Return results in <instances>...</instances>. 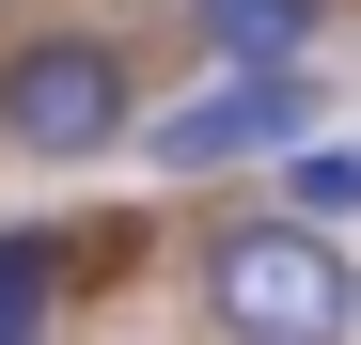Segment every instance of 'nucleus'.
<instances>
[{
	"mask_svg": "<svg viewBox=\"0 0 361 345\" xmlns=\"http://www.w3.org/2000/svg\"><path fill=\"white\" fill-rule=\"evenodd\" d=\"M0 345H32V330H0Z\"/></svg>",
	"mask_w": 361,
	"mask_h": 345,
	"instance_id": "7",
	"label": "nucleus"
},
{
	"mask_svg": "<svg viewBox=\"0 0 361 345\" xmlns=\"http://www.w3.org/2000/svg\"><path fill=\"white\" fill-rule=\"evenodd\" d=\"M47 299H63V251L16 220V236H0V330H32V345H47Z\"/></svg>",
	"mask_w": 361,
	"mask_h": 345,
	"instance_id": "6",
	"label": "nucleus"
},
{
	"mask_svg": "<svg viewBox=\"0 0 361 345\" xmlns=\"http://www.w3.org/2000/svg\"><path fill=\"white\" fill-rule=\"evenodd\" d=\"M314 16H330V0H189V32L220 47V63H298Z\"/></svg>",
	"mask_w": 361,
	"mask_h": 345,
	"instance_id": "4",
	"label": "nucleus"
},
{
	"mask_svg": "<svg viewBox=\"0 0 361 345\" xmlns=\"http://www.w3.org/2000/svg\"><path fill=\"white\" fill-rule=\"evenodd\" d=\"M314 126H330V79H314V63H220L189 110L142 126V172L189 189V172H235V157H298Z\"/></svg>",
	"mask_w": 361,
	"mask_h": 345,
	"instance_id": "3",
	"label": "nucleus"
},
{
	"mask_svg": "<svg viewBox=\"0 0 361 345\" xmlns=\"http://www.w3.org/2000/svg\"><path fill=\"white\" fill-rule=\"evenodd\" d=\"M142 126V63L110 32H32L16 63H0V142H16L32 172H79Z\"/></svg>",
	"mask_w": 361,
	"mask_h": 345,
	"instance_id": "2",
	"label": "nucleus"
},
{
	"mask_svg": "<svg viewBox=\"0 0 361 345\" xmlns=\"http://www.w3.org/2000/svg\"><path fill=\"white\" fill-rule=\"evenodd\" d=\"M267 204H283V220H361V142H298Z\"/></svg>",
	"mask_w": 361,
	"mask_h": 345,
	"instance_id": "5",
	"label": "nucleus"
},
{
	"mask_svg": "<svg viewBox=\"0 0 361 345\" xmlns=\"http://www.w3.org/2000/svg\"><path fill=\"white\" fill-rule=\"evenodd\" d=\"M204 330L220 345H345L361 330V282H345V251L314 236V220H220L204 236Z\"/></svg>",
	"mask_w": 361,
	"mask_h": 345,
	"instance_id": "1",
	"label": "nucleus"
}]
</instances>
